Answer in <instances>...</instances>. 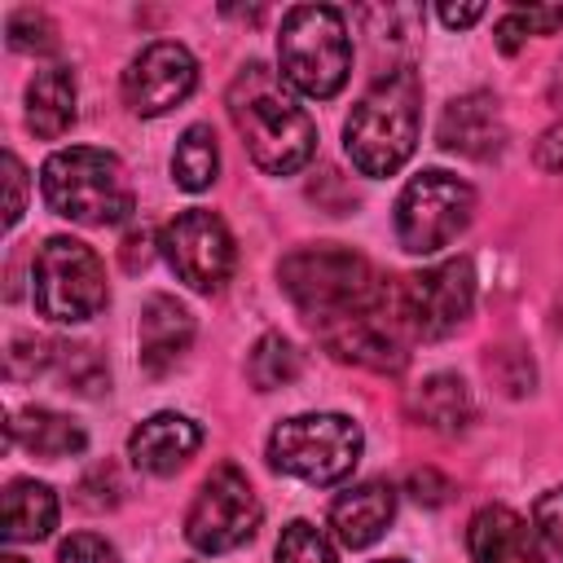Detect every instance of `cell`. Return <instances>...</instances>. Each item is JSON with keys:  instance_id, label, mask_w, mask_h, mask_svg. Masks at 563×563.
I'll use <instances>...</instances> for the list:
<instances>
[{"instance_id": "1", "label": "cell", "mask_w": 563, "mask_h": 563, "mask_svg": "<svg viewBox=\"0 0 563 563\" xmlns=\"http://www.w3.org/2000/svg\"><path fill=\"white\" fill-rule=\"evenodd\" d=\"M229 119L242 145L251 150L255 167L268 176L299 172L317 150L312 114L290 97L282 70H268L264 62H246L229 84Z\"/></svg>"}, {"instance_id": "2", "label": "cell", "mask_w": 563, "mask_h": 563, "mask_svg": "<svg viewBox=\"0 0 563 563\" xmlns=\"http://www.w3.org/2000/svg\"><path fill=\"white\" fill-rule=\"evenodd\" d=\"M277 282L317 330L391 303V286L378 277V268L339 242L290 251L277 264Z\"/></svg>"}, {"instance_id": "3", "label": "cell", "mask_w": 563, "mask_h": 563, "mask_svg": "<svg viewBox=\"0 0 563 563\" xmlns=\"http://www.w3.org/2000/svg\"><path fill=\"white\" fill-rule=\"evenodd\" d=\"M418 123L422 84L413 66H396L352 106L343 123V150L361 176H396L418 145Z\"/></svg>"}, {"instance_id": "4", "label": "cell", "mask_w": 563, "mask_h": 563, "mask_svg": "<svg viewBox=\"0 0 563 563\" xmlns=\"http://www.w3.org/2000/svg\"><path fill=\"white\" fill-rule=\"evenodd\" d=\"M40 189L53 216L88 229L119 224L136 207L123 163L110 150H92V145H70L48 154L40 167Z\"/></svg>"}, {"instance_id": "5", "label": "cell", "mask_w": 563, "mask_h": 563, "mask_svg": "<svg viewBox=\"0 0 563 563\" xmlns=\"http://www.w3.org/2000/svg\"><path fill=\"white\" fill-rule=\"evenodd\" d=\"M277 66L295 92L317 101L334 97L352 70V40H347L343 13L330 4H295L282 18Z\"/></svg>"}, {"instance_id": "6", "label": "cell", "mask_w": 563, "mask_h": 563, "mask_svg": "<svg viewBox=\"0 0 563 563\" xmlns=\"http://www.w3.org/2000/svg\"><path fill=\"white\" fill-rule=\"evenodd\" d=\"M365 435L343 413H295L273 427L268 462L303 484H339L361 462Z\"/></svg>"}, {"instance_id": "7", "label": "cell", "mask_w": 563, "mask_h": 563, "mask_svg": "<svg viewBox=\"0 0 563 563\" xmlns=\"http://www.w3.org/2000/svg\"><path fill=\"white\" fill-rule=\"evenodd\" d=\"M31 295H35V308L57 325H79V321L97 317L110 299L106 268H101L97 251L79 238H48L40 246L35 273H31Z\"/></svg>"}, {"instance_id": "8", "label": "cell", "mask_w": 563, "mask_h": 563, "mask_svg": "<svg viewBox=\"0 0 563 563\" xmlns=\"http://www.w3.org/2000/svg\"><path fill=\"white\" fill-rule=\"evenodd\" d=\"M475 216V189L453 172H418L396 198V238L409 255L444 251Z\"/></svg>"}, {"instance_id": "9", "label": "cell", "mask_w": 563, "mask_h": 563, "mask_svg": "<svg viewBox=\"0 0 563 563\" xmlns=\"http://www.w3.org/2000/svg\"><path fill=\"white\" fill-rule=\"evenodd\" d=\"M260 515L264 510H260V497H255L251 479L238 466L224 462L194 493L189 515H185V541L198 554H229V550H238L255 537Z\"/></svg>"}, {"instance_id": "10", "label": "cell", "mask_w": 563, "mask_h": 563, "mask_svg": "<svg viewBox=\"0 0 563 563\" xmlns=\"http://www.w3.org/2000/svg\"><path fill=\"white\" fill-rule=\"evenodd\" d=\"M396 317L418 339H444L453 334L475 303V268L471 260H444L435 268H422L413 277H400L391 290Z\"/></svg>"}, {"instance_id": "11", "label": "cell", "mask_w": 563, "mask_h": 563, "mask_svg": "<svg viewBox=\"0 0 563 563\" xmlns=\"http://www.w3.org/2000/svg\"><path fill=\"white\" fill-rule=\"evenodd\" d=\"M158 251H163L167 268L202 295L224 290V282L233 277V264H238V246H233L229 224L216 211H202V207L180 211L158 233Z\"/></svg>"}, {"instance_id": "12", "label": "cell", "mask_w": 563, "mask_h": 563, "mask_svg": "<svg viewBox=\"0 0 563 563\" xmlns=\"http://www.w3.org/2000/svg\"><path fill=\"white\" fill-rule=\"evenodd\" d=\"M198 84V62L185 44L176 40H154L145 44L128 70H123V101L132 114L141 119H154V114H167L172 106H180Z\"/></svg>"}, {"instance_id": "13", "label": "cell", "mask_w": 563, "mask_h": 563, "mask_svg": "<svg viewBox=\"0 0 563 563\" xmlns=\"http://www.w3.org/2000/svg\"><path fill=\"white\" fill-rule=\"evenodd\" d=\"M400 330H405V325H400V317H396V303H387V308L356 312V317H347V321L321 325V339H325V347H330L339 361H352V365H365V369H378V374H396V369H405V361H409Z\"/></svg>"}, {"instance_id": "14", "label": "cell", "mask_w": 563, "mask_h": 563, "mask_svg": "<svg viewBox=\"0 0 563 563\" xmlns=\"http://www.w3.org/2000/svg\"><path fill=\"white\" fill-rule=\"evenodd\" d=\"M440 150L462 158H497L506 145V119L497 110L493 92H466L453 97L440 114Z\"/></svg>"}, {"instance_id": "15", "label": "cell", "mask_w": 563, "mask_h": 563, "mask_svg": "<svg viewBox=\"0 0 563 563\" xmlns=\"http://www.w3.org/2000/svg\"><path fill=\"white\" fill-rule=\"evenodd\" d=\"M202 444V427L185 413H154L128 435V457L145 475H176Z\"/></svg>"}, {"instance_id": "16", "label": "cell", "mask_w": 563, "mask_h": 563, "mask_svg": "<svg viewBox=\"0 0 563 563\" xmlns=\"http://www.w3.org/2000/svg\"><path fill=\"white\" fill-rule=\"evenodd\" d=\"M391 519H396V488L383 479L352 484L347 493H339L330 501V528H334L339 545H347V550L374 545Z\"/></svg>"}, {"instance_id": "17", "label": "cell", "mask_w": 563, "mask_h": 563, "mask_svg": "<svg viewBox=\"0 0 563 563\" xmlns=\"http://www.w3.org/2000/svg\"><path fill=\"white\" fill-rule=\"evenodd\" d=\"M466 550L475 563H545L537 528H528L523 515L510 506H484L475 510L466 528Z\"/></svg>"}, {"instance_id": "18", "label": "cell", "mask_w": 563, "mask_h": 563, "mask_svg": "<svg viewBox=\"0 0 563 563\" xmlns=\"http://www.w3.org/2000/svg\"><path fill=\"white\" fill-rule=\"evenodd\" d=\"M194 343V317L172 295H150L141 303V365L145 374H167Z\"/></svg>"}, {"instance_id": "19", "label": "cell", "mask_w": 563, "mask_h": 563, "mask_svg": "<svg viewBox=\"0 0 563 563\" xmlns=\"http://www.w3.org/2000/svg\"><path fill=\"white\" fill-rule=\"evenodd\" d=\"M75 75L66 66H44L26 84V128L40 141H57L75 123Z\"/></svg>"}, {"instance_id": "20", "label": "cell", "mask_w": 563, "mask_h": 563, "mask_svg": "<svg viewBox=\"0 0 563 563\" xmlns=\"http://www.w3.org/2000/svg\"><path fill=\"white\" fill-rule=\"evenodd\" d=\"M9 444L26 449V453H35V457L57 462V457L84 453L88 435H84V427H79L75 418L35 405V409H18V413L9 418Z\"/></svg>"}, {"instance_id": "21", "label": "cell", "mask_w": 563, "mask_h": 563, "mask_svg": "<svg viewBox=\"0 0 563 563\" xmlns=\"http://www.w3.org/2000/svg\"><path fill=\"white\" fill-rule=\"evenodd\" d=\"M57 528V493L40 479H13L4 488V541H44Z\"/></svg>"}, {"instance_id": "22", "label": "cell", "mask_w": 563, "mask_h": 563, "mask_svg": "<svg viewBox=\"0 0 563 563\" xmlns=\"http://www.w3.org/2000/svg\"><path fill=\"white\" fill-rule=\"evenodd\" d=\"M409 413L431 431H462L471 422V391L457 374H431L409 391Z\"/></svg>"}, {"instance_id": "23", "label": "cell", "mask_w": 563, "mask_h": 563, "mask_svg": "<svg viewBox=\"0 0 563 563\" xmlns=\"http://www.w3.org/2000/svg\"><path fill=\"white\" fill-rule=\"evenodd\" d=\"M220 172V150H216V132L207 123H194L185 128V136L176 141V154H172V180L189 194L207 189Z\"/></svg>"}, {"instance_id": "24", "label": "cell", "mask_w": 563, "mask_h": 563, "mask_svg": "<svg viewBox=\"0 0 563 563\" xmlns=\"http://www.w3.org/2000/svg\"><path fill=\"white\" fill-rule=\"evenodd\" d=\"M246 374H251V383L260 391H277L286 383H295L299 378V352H295V343L282 339V334H264L251 347V356H246Z\"/></svg>"}, {"instance_id": "25", "label": "cell", "mask_w": 563, "mask_h": 563, "mask_svg": "<svg viewBox=\"0 0 563 563\" xmlns=\"http://www.w3.org/2000/svg\"><path fill=\"white\" fill-rule=\"evenodd\" d=\"M277 563H339V554H334V545L325 541V532L317 523L295 519L277 537Z\"/></svg>"}, {"instance_id": "26", "label": "cell", "mask_w": 563, "mask_h": 563, "mask_svg": "<svg viewBox=\"0 0 563 563\" xmlns=\"http://www.w3.org/2000/svg\"><path fill=\"white\" fill-rule=\"evenodd\" d=\"M4 35H9V48H18V53H40L44 57V53L57 48L53 22L44 13H35V9H13L9 22H4Z\"/></svg>"}, {"instance_id": "27", "label": "cell", "mask_w": 563, "mask_h": 563, "mask_svg": "<svg viewBox=\"0 0 563 563\" xmlns=\"http://www.w3.org/2000/svg\"><path fill=\"white\" fill-rule=\"evenodd\" d=\"M532 528H537L541 541L563 559V484L537 497V506H532Z\"/></svg>"}, {"instance_id": "28", "label": "cell", "mask_w": 563, "mask_h": 563, "mask_svg": "<svg viewBox=\"0 0 563 563\" xmlns=\"http://www.w3.org/2000/svg\"><path fill=\"white\" fill-rule=\"evenodd\" d=\"M57 563H119V550L97 532H75L70 541H62Z\"/></svg>"}, {"instance_id": "29", "label": "cell", "mask_w": 563, "mask_h": 563, "mask_svg": "<svg viewBox=\"0 0 563 563\" xmlns=\"http://www.w3.org/2000/svg\"><path fill=\"white\" fill-rule=\"evenodd\" d=\"M4 185H9V202H4V224L13 229L26 211V167L18 163V154H4Z\"/></svg>"}, {"instance_id": "30", "label": "cell", "mask_w": 563, "mask_h": 563, "mask_svg": "<svg viewBox=\"0 0 563 563\" xmlns=\"http://www.w3.org/2000/svg\"><path fill=\"white\" fill-rule=\"evenodd\" d=\"M409 493H413L418 501H427V506H440V501L453 493V484H449L440 471L427 466V471H413V475H409Z\"/></svg>"}, {"instance_id": "31", "label": "cell", "mask_w": 563, "mask_h": 563, "mask_svg": "<svg viewBox=\"0 0 563 563\" xmlns=\"http://www.w3.org/2000/svg\"><path fill=\"white\" fill-rule=\"evenodd\" d=\"M435 13H440V22H444V26L462 31V26H471V22H479V18H484V4H440Z\"/></svg>"}, {"instance_id": "32", "label": "cell", "mask_w": 563, "mask_h": 563, "mask_svg": "<svg viewBox=\"0 0 563 563\" xmlns=\"http://www.w3.org/2000/svg\"><path fill=\"white\" fill-rule=\"evenodd\" d=\"M0 563H26V559H18V554H4V559H0Z\"/></svg>"}, {"instance_id": "33", "label": "cell", "mask_w": 563, "mask_h": 563, "mask_svg": "<svg viewBox=\"0 0 563 563\" xmlns=\"http://www.w3.org/2000/svg\"><path fill=\"white\" fill-rule=\"evenodd\" d=\"M378 563H405V559H378Z\"/></svg>"}]
</instances>
